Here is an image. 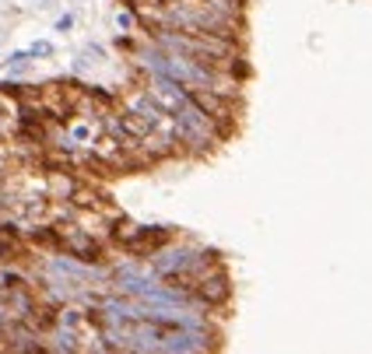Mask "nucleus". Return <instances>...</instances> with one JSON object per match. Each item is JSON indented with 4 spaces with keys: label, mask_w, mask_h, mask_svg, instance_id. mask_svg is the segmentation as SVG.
Instances as JSON below:
<instances>
[{
    "label": "nucleus",
    "mask_w": 372,
    "mask_h": 354,
    "mask_svg": "<svg viewBox=\"0 0 372 354\" xmlns=\"http://www.w3.org/2000/svg\"><path fill=\"white\" fill-rule=\"evenodd\" d=\"M53 235H57V249L74 256V260H85V263H98L102 256V239L88 235L74 218H64V221H53Z\"/></svg>",
    "instance_id": "1"
},
{
    "label": "nucleus",
    "mask_w": 372,
    "mask_h": 354,
    "mask_svg": "<svg viewBox=\"0 0 372 354\" xmlns=\"http://www.w3.org/2000/svg\"><path fill=\"white\" fill-rule=\"evenodd\" d=\"M186 95H190V102L207 116L211 123H215L218 130L222 127H229L232 120H236V112H232V102H229V95H218V91H207V88H186Z\"/></svg>",
    "instance_id": "2"
},
{
    "label": "nucleus",
    "mask_w": 372,
    "mask_h": 354,
    "mask_svg": "<svg viewBox=\"0 0 372 354\" xmlns=\"http://www.w3.org/2000/svg\"><path fill=\"white\" fill-rule=\"evenodd\" d=\"M172 239H176L172 228H141L137 239H134L123 253H127V256H154L158 249H166Z\"/></svg>",
    "instance_id": "3"
},
{
    "label": "nucleus",
    "mask_w": 372,
    "mask_h": 354,
    "mask_svg": "<svg viewBox=\"0 0 372 354\" xmlns=\"http://www.w3.org/2000/svg\"><path fill=\"white\" fill-rule=\"evenodd\" d=\"M229 277H225V270H215V274H207L204 281H197V287H193V299L197 302H204V306H225L229 302Z\"/></svg>",
    "instance_id": "4"
},
{
    "label": "nucleus",
    "mask_w": 372,
    "mask_h": 354,
    "mask_svg": "<svg viewBox=\"0 0 372 354\" xmlns=\"http://www.w3.org/2000/svg\"><path fill=\"white\" fill-rule=\"evenodd\" d=\"M78 179H74V172H67V168H49L46 172V197L49 200H71L74 193H78Z\"/></svg>",
    "instance_id": "5"
},
{
    "label": "nucleus",
    "mask_w": 372,
    "mask_h": 354,
    "mask_svg": "<svg viewBox=\"0 0 372 354\" xmlns=\"http://www.w3.org/2000/svg\"><path fill=\"white\" fill-rule=\"evenodd\" d=\"M137 224L134 221H127V218H116V228H109V242H116L120 249H127L134 239H137Z\"/></svg>",
    "instance_id": "6"
},
{
    "label": "nucleus",
    "mask_w": 372,
    "mask_h": 354,
    "mask_svg": "<svg viewBox=\"0 0 372 354\" xmlns=\"http://www.w3.org/2000/svg\"><path fill=\"white\" fill-rule=\"evenodd\" d=\"M207 8H215V11H222V15H242V4L246 0H204Z\"/></svg>",
    "instance_id": "7"
},
{
    "label": "nucleus",
    "mask_w": 372,
    "mask_h": 354,
    "mask_svg": "<svg viewBox=\"0 0 372 354\" xmlns=\"http://www.w3.org/2000/svg\"><path fill=\"white\" fill-rule=\"evenodd\" d=\"M28 60H32V53H28V49H21V53H11V56H8V71L21 74V71L28 67Z\"/></svg>",
    "instance_id": "8"
},
{
    "label": "nucleus",
    "mask_w": 372,
    "mask_h": 354,
    "mask_svg": "<svg viewBox=\"0 0 372 354\" xmlns=\"http://www.w3.org/2000/svg\"><path fill=\"white\" fill-rule=\"evenodd\" d=\"M28 53H32V56H49V53H53V46H49V42H35Z\"/></svg>",
    "instance_id": "9"
}]
</instances>
